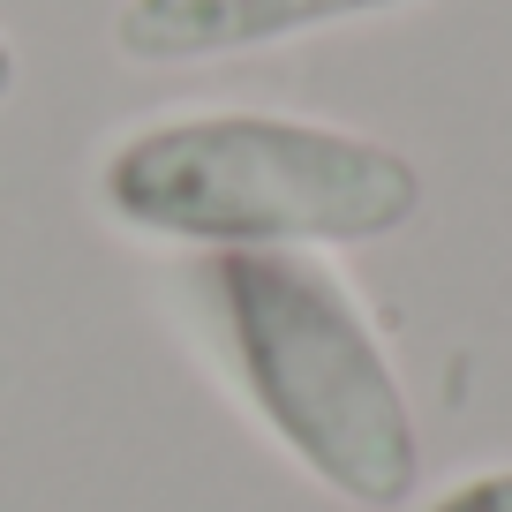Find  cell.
Masks as SVG:
<instances>
[{
	"label": "cell",
	"mask_w": 512,
	"mask_h": 512,
	"mask_svg": "<svg viewBox=\"0 0 512 512\" xmlns=\"http://www.w3.org/2000/svg\"><path fill=\"white\" fill-rule=\"evenodd\" d=\"M181 302L256 422L332 497L400 512L422 490V430L400 369L317 249H196Z\"/></svg>",
	"instance_id": "obj_1"
},
{
	"label": "cell",
	"mask_w": 512,
	"mask_h": 512,
	"mask_svg": "<svg viewBox=\"0 0 512 512\" xmlns=\"http://www.w3.org/2000/svg\"><path fill=\"white\" fill-rule=\"evenodd\" d=\"M98 204L181 249H362L422 219V166L332 121L174 113L98 159Z\"/></svg>",
	"instance_id": "obj_2"
},
{
	"label": "cell",
	"mask_w": 512,
	"mask_h": 512,
	"mask_svg": "<svg viewBox=\"0 0 512 512\" xmlns=\"http://www.w3.org/2000/svg\"><path fill=\"white\" fill-rule=\"evenodd\" d=\"M392 8H415V0H121L113 46H121V61L181 68V61H226V53L279 46V38L324 31V23L392 16Z\"/></svg>",
	"instance_id": "obj_3"
},
{
	"label": "cell",
	"mask_w": 512,
	"mask_h": 512,
	"mask_svg": "<svg viewBox=\"0 0 512 512\" xmlns=\"http://www.w3.org/2000/svg\"><path fill=\"white\" fill-rule=\"evenodd\" d=\"M422 512H512V467H490V475L452 482V490L430 497Z\"/></svg>",
	"instance_id": "obj_4"
},
{
	"label": "cell",
	"mask_w": 512,
	"mask_h": 512,
	"mask_svg": "<svg viewBox=\"0 0 512 512\" xmlns=\"http://www.w3.org/2000/svg\"><path fill=\"white\" fill-rule=\"evenodd\" d=\"M16 76H23V68H16V46H8V38H0V98L16 91Z\"/></svg>",
	"instance_id": "obj_5"
}]
</instances>
